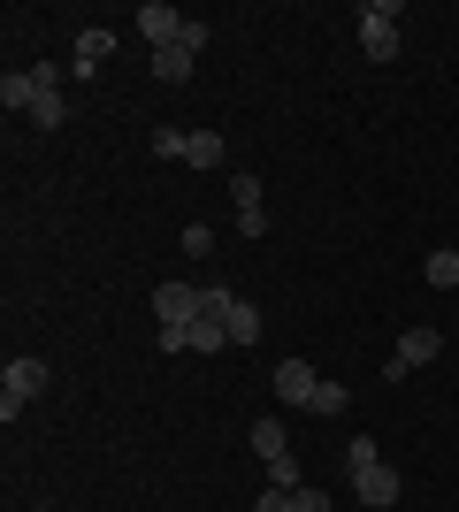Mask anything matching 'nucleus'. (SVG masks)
<instances>
[{"instance_id":"obj_1","label":"nucleus","mask_w":459,"mask_h":512,"mask_svg":"<svg viewBox=\"0 0 459 512\" xmlns=\"http://www.w3.org/2000/svg\"><path fill=\"white\" fill-rule=\"evenodd\" d=\"M345 474H352V497H360L368 512H391L398 490H406V482H398V467L375 451V436H352V444H345Z\"/></svg>"},{"instance_id":"obj_12","label":"nucleus","mask_w":459,"mask_h":512,"mask_svg":"<svg viewBox=\"0 0 459 512\" xmlns=\"http://www.w3.org/2000/svg\"><path fill=\"white\" fill-rule=\"evenodd\" d=\"M184 161H192V169H222V161H230V146H222V130H192V146H184Z\"/></svg>"},{"instance_id":"obj_14","label":"nucleus","mask_w":459,"mask_h":512,"mask_svg":"<svg viewBox=\"0 0 459 512\" xmlns=\"http://www.w3.org/2000/svg\"><path fill=\"white\" fill-rule=\"evenodd\" d=\"M222 344H230V329H222L215 314H199V321H192V352L207 360V352H222Z\"/></svg>"},{"instance_id":"obj_7","label":"nucleus","mask_w":459,"mask_h":512,"mask_svg":"<svg viewBox=\"0 0 459 512\" xmlns=\"http://www.w3.org/2000/svg\"><path fill=\"white\" fill-rule=\"evenodd\" d=\"M276 398L299 406V413H314V406H322V375H314L306 360H276Z\"/></svg>"},{"instance_id":"obj_4","label":"nucleus","mask_w":459,"mask_h":512,"mask_svg":"<svg viewBox=\"0 0 459 512\" xmlns=\"http://www.w3.org/2000/svg\"><path fill=\"white\" fill-rule=\"evenodd\" d=\"M360 46H368V62H398V8L391 0L360 8Z\"/></svg>"},{"instance_id":"obj_13","label":"nucleus","mask_w":459,"mask_h":512,"mask_svg":"<svg viewBox=\"0 0 459 512\" xmlns=\"http://www.w3.org/2000/svg\"><path fill=\"white\" fill-rule=\"evenodd\" d=\"M108 54H115V31H85V39H77V77H92Z\"/></svg>"},{"instance_id":"obj_19","label":"nucleus","mask_w":459,"mask_h":512,"mask_svg":"<svg viewBox=\"0 0 459 512\" xmlns=\"http://www.w3.org/2000/svg\"><path fill=\"white\" fill-rule=\"evenodd\" d=\"M184 253L207 260V253H215V230H207V222H192V230H184Z\"/></svg>"},{"instance_id":"obj_2","label":"nucleus","mask_w":459,"mask_h":512,"mask_svg":"<svg viewBox=\"0 0 459 512\" xmlns=\"http://www.w3.org/2000/svg\"><path fill=\"white\" fill-rule=\"evenodd\" d=\"M39 390H46V360H31V352H23V360H8V367H0V421H16Z\"/></svg>"},{"instance_id":"obj_20","label":"nucleus","mask_w":459,"mask_h":512,"mask_svg":"<svg viewBox=\"0 0 459 512\" xmlns=\"http://www.w3.org/2000/svg\"><path fill=\"white\" fill-rule=\"evenodd\" d=\"M253 512H291V490H261V505Z\"/></svg>"},{"instance_id":"obj_16","label":"nucleus","mask_w":459,"mask_h":512,"mask_svg":"<svg viewBox=\"0 0 459 512\" xmlns=\"http://www.w3.org/2000/svg\"><path fill=\"white\" fill-rule=\"evenodd\" d=\"M146 146L161 153V161H184V146H192V130H169V123H161V130L146 138Z\"/></svg>"},{"instance_id":"obj_17","label":"nucleus","mask_w":459,"mask_h":512,"mask_svg":"<svg viewBox=\"0 0 459 512\" xmlns=\"http://www.w3.org/2000/svg\"><path fill=\"white\" fill-rule=\"evenodd\" d=\"M299 482H306V474H299L291 451H284V459H268V490H299Z\"/></svg>"},{"instance_id":"obj_5","label":"nucleus","mask_w":459,"mask_h":512,"mask_svg":"<svg viewBox=\"0 0 459 512\" xmlns=\"http://www.w3.org/2000/svg\"><path fill=\"white\" fill-rule=\"evenodd\" d=\"M199 314H207L199 283H161V291H153V321H161V329H192Z\"/></svg>"},{"instance_id":"obj_15","label":"nucleus","mask_w":459,"mask_h":512,"mask_svg":"<svg viewBox=\"0 0 459 512\" xmlns=\"http://www.w3.org/2000/svg\"><path fill=\"white\" fill-rule=\"evenodd\" d=\"M421 276L437 283V291H452V283H459V253H444V245H437V253L421 260Z\"/></svg>"},{"instance_id":"obj_8","label":"nucleus","mask_w":459,"mask_h":512,"mask_svg":"<svg viewBox=\"0 0 459 512\" xmlns=\"http://www.w3.org/2000/svg\"><path fill=\"white\" fill-rule=\"evenodd\" d=\"M138 39H146L153 54H161V46H176V39H184V16H176L169 0H138Z\"/></svg>"},{"instance_id":"obj_3","label":"nucleus","mask_w":459,"mask_h":512,"mask_svg":"<svg viewBox=\"0 0 459 512\" xmlns=\"http://www.w3.org/2000/svg\"><path fill=\"white\" fill-rule=\"evenodd\" d=\"M444 352V329H398V344H391V360H383V383H406L414 367H429Z\"/></svg>"},{"instance_id":"obj_6","label":"nucleus","mask_w":459,"mask_h":512,"mask_svg":"<svg viewBox=\"0 0 459 512\" xmlns=\"http://www.w3.org/2000/svg\"><path fill=\"white\" fill-rule=\"evenodd\" d=\"M199 46H207V23H184V39L153 54V77H161V85H184V77H192V62H199Z\"/></svg>"},{"instance_id":"obj_18","label":"nucleus","mask_w":459,"mask_h":512,"mask_svg":"<svg viewBox=\"0 0 459 512\" xmlns=\"http://www.w3.org/2000/svg\"><path fill=\"white\" fill-rule=\"evenodd\" d=\"M291 512H329V490H314V482H299V490H291Z\"/></svg>"},{"instance_id":"obj_11","label":"nucleus","mask_w":459,"mask_h":512,"mask_svg":"<svg viewBox=\"0 0 459 512\" xmlns=\"http://www.w3.org/2000/svg\"><path fill=\"white\" fill-rule=\"evenodd\" d=\"M31 100H39V77H31V69H8V77H0V107H8V115H31Z\"/></svg>"},{"instance_id":"obj_9","label":"nucleus","mask_w":459,"mask_h":512,"mask_svg":"<svg viewBox=\"0 0 459 512\" xmlns=\"http://www.w3.org/2000/svg\"><path fill=\"white\" fill-rule=\"evenodd\" d=\"M230 207H238V230H245V237H261V230H268V207H261V176L230 169Z\"/></svg>"},{"instance_id":"obj_10","label":"nucleus","mask_w":459,"mask_h":512,"mask_svg":"<svg viewBox=\"0 0 459 512\" xmlns=\"http://www.w3.org/2000/svg\"><path fill=\"white\" fill-rule=\"evenodd\" d=\"M253 451H261V459H284V451H291L284 413H261V421H253Z\"/></svg>"}]
</instances>
